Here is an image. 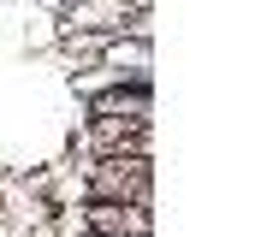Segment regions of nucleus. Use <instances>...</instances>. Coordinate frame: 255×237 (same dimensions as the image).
<instances>
[{
    "mask_svg": "<svg viewBox=\"0 0 255 237\" xmlns=\"http://www.w3.org/2000/svg\"><path fill=\"white\" fill-rule=\"evenodd\" d=\"M95 190H101V196H113V202H119V196H130V208H148V160H142V154H107V160H101V166H95Z\"/></svg>",
    "mask_w": 255,
    "mask_h": 237,
    "instance_id": "nucleus-1",
    "label": "nucleus"
},
{
    "mask_svg": "<svg viewBox=\"0 0 255 237\" xmlns=\"http://www.w3.org/2000/svg\"><path fill=\"white\" fill-rule=\"evenodd\" d=\"M89 226H95V237H148V214L125 208V202H95Z\"/></svg>",
    "mask_w": 255,
    "mask_h": 237,
    "instance_id": "nucleus-2",
    "label": "nucleus"
}]
</instances>
